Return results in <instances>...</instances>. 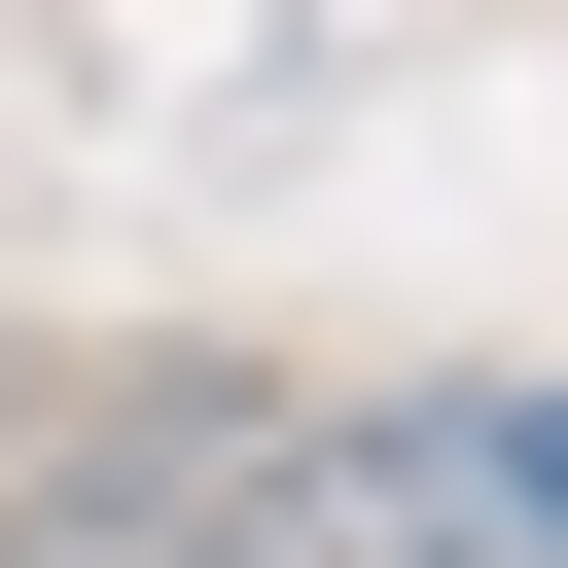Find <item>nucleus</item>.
<instances>
[{
  "label": "nucleus",
  "mask_w": 568,
  "mask_h": 568,
  "mask_svg": "<svg viewBox=\"0 0 568 568\" xmlns=\"http://www.w3.org/2000/svg\"><path fill=\"white\" fill-rule=\"evenodd\" d=\"M497 532H568V390H532V355L284 390V462L213 497V568H497Z\"/></svg>",
  "instance_id": "1"
},
{
  "label": "nucleus",
  "mask_w": 568,
  "mask_h": 568,
  "mask_svg": "<svg viewBox=\"0 0 568 568\" xmlns=\"http://www.w3.org/2000/svg\"><path fill=\"white\" fill-rule=\"evenodd\" d=\"M248 462H284V355H71L0 426V568H213Z\"/></svg>",
  "instance_id": "2"
},
{
  "label": "nucleus",
  "mask_w": 568,
  "mask_h": 568,
  "mask_svg": "<svg viewBox=\"0 0 568 568\" xmlns=\"http://www.w3.org/2000/svg\"><path fill=\"white\" fill-rule=\"evenodd\" d=\"M0 426H36V355H0Z\"/></svg>",
  "instance_id": "3"
}]
</instances>
